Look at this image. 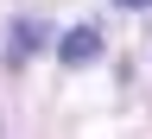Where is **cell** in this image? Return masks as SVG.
<instances>
[{
    "instance_id": "obj_2",
    "label": "cell",
    "mask_w": 152,
    "mask_h": 139,
    "mask_svg": "<svg viewBox=\"0 0 152 139\" xmlns=\"http://www.w3.org/2000/svg\"><path fill=\"white\" fill-rule=\"evenodd\" d=\"M121 7H146V0H121Z\"/></svg>"
},
{
    "instance_id": "obj_1",
    "label": "cell",
    "mask_w": 152,
    "mask_h": 139,
    "mask_svg": "<svg viewBox=\"0 0 152 139\" xmlns=\"http://www.w3.org/2000/svg\"><path fill=\"white\" fill-rule=\"evenodd\" d=\"M57 57H64V63H95V57H102V32H95V25H76V32H64Z\"/></svg>"
}]
</instances>
